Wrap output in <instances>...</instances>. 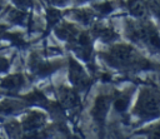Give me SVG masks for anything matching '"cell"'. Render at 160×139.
Wrapping results in <instances>:
<instances>
[{
  "instance_id": "6da1fadb",
  "label": "cell",
  "mask_w": 160,
  "mask_h": 139,
  "mask_svg": "<svg viewBox=\"0 0 160 139\" xmlns=\"http://www.w3.org/2000/svg\"><path fill=\"white\" fill-rule=\"evenodd\" d=\"M135 110L142 119L154 118L159 115V100L150 90H144L139 96Z\"/></svg>"
},
{
  "instance_id": "7a4b0ae2",
  "label": "cell",
  "mask_w": 160,
  "mask_h": 139,
  "mask_svg": "<svg viewBox=\"0 0 160 139\" xmlns=\"http://www.w3.org/2000/svg\"><path fill=\"white\" fill-rule=\"evenodd\" d=\"M134 50L128 45H115L110 50V56L106 58L112 65H129L134 61Z\"/></svg>"
},
{
  "instance_id": "3957f363",
  "label": "cell",
  "mask_w": 160,
  "mask_h": 139,
  "mask_svg": "<svg viewBox=\"0 0 160 139\" xmlns=\"http://www.w3.org/2000/svg\"><path fill=\"white\" fill-rule=\"evenodd\" d=\"M69 64H70L69 75H70V79L72 81V84L79 89H86L90 84V80H89L85 70L74 59H70Z\"/></svg>"
},
{
  "instance_id": "277c9868",
  "label": "cell",
  "mask_w": 160,
  "mask_h": 139,
  "mask_svg": "<svg viewBox=\"0 0 160 139\" xmlns=\"http://www.w3.org/2000/svg\"><path fill=\"white\" fill-rule=\"evenodd\" d=\"M109 106H110V98L108 95H100L96 98L95 100V104H94V108H92V115L94 118L102 123L106 114H108V110H109Z\"/></svg>"
},
{
  "instance_id": "5b68a950",
  "label": "cell",
  "mask_w": 160,
  "mask_h": 139,
  "mask_svg": "<svg viewBox=\"0 0 160 139\" xmlns=\"http://www.w3.org/2000/svg\"><path fill=\"white\" fill-rule=\"evenodd\" d=\"M60 100L66 108H75L79 105V98L76 93L69 88H64L60 90Z\"/></svg>"
},
{
  "instance_id": "8992f818",
  "label": "cell",
  "mask_w": 160,
  "mask_h": 139,
  "mask_svg": "<svg viewBox=\"0 0 160 139\" xmlns=\"http://www.w3.org/2000/svg\"><path fill=\"white\" fill-rule=\"evenodd\" d=\"M44 115L40 114V113H31L30 115H28L25 119H24V128L26 130H36L39 129L42 124H44Z\"/></svg>"
},
{
  "instance_id": "52a82bcc",
  "label": "cell",
  "mask_w": 160,
  "mask_h": 139,
  "mask_svg": "<svg viewBox=\"0 0 160 139\" xmlns=\"http://www.w3.org/2000/svg\"><path fill=\"white\" fill-rule=\"evenodd\" d=\"M22 84H24V78L19 74H15V75H10L2 80L1 88L6 89V90H18L22 86Z\"/></svg>"
},
{
  "instance_id": "ba28073f",
  "label": "cell",
  "mask_w": 160,
  "mask_h": 139,
  "mask_svg": "<svg viewBox=\"0 0 160 139\" xmlns=\"http://www.w3.org/2000/svg\"><path fill=\"white\" fill-rule=\"evenodd\" d=\"M74 16L79 21H81L84 24H90L92 21V19H94V13L91 10H89V9H80V10H75L74 11Z\"/></svg>"
},
{
  "instance_id": "9c48e42d",
  "label": "cell",
  "mask_w": 160,
  "mask_h": 139,
  "mask_svg": "<svg viewBox=\"0 0 160 139\" xmlns=\"http://www.w3.org/2000/svg\"><path fill=\"white\" fill-rule=\"evenodd\" d=\"M94 33H95L96 36H99L104 41H111V40L118 38L116 33L111 29H108V28H98V29L94 30Z\"/></svg>"
},
{
  "instance_id": "30bf717a",
  "label": "cell",
  "mask_w": 160,
  "mask_h": 139,
  "mask_svg": "<svg viewBox=\"0 0 160 139\" xmlns=\"http://www.w3.org/2000/svg\"><path fill=\"white\" fill-rule=\"evenodd\" d=\"M128 8L130 10V13L135 16H144L145 15V8L144 4L140 0H129L128 3Z\"/></svg>"
},
{
  "instance_id": "8fae6325",
  "label": "cell",
  "mask_w": 160,
  "mask_h": 139,
  "mask_svg": "<svg viewBox=\"0 0 160 139\" xmlns=\"http://www.w3.org/2000/svg\"><path fill=\"white\" fill-rule=\"evenodd\" d=\"M128 105H129V95L128 94L120 95L115 100V103H114V106H115V109L118 111H125L126 108H128Z\"/></svg>"
},
{
  "instance_id": "7c38bea8",
  "label": "cell",
  "mask_w": 160,
  "mask_h": 139,
  "mask_svg": "<svg viewBox=\"0 0 160 139\" xmlns=\"http://www.w3.org/2000/svg\"><path fill=\"white\" fill-rule=\"evenodd\" d=\"M61 18V13L56 9H49L48 10V24H49V28L52 26L55 23H58Z\"/></svg>"
},
{
  "instance_id": "4fadbf2b",
  "label": "cell",
  "mask_w": 160,
  "mask_h": 139,
  "mask_svg": "<svg viewBox=\"0 0 160 139\" xmlns=\"http://www.w3.org/2000/svg\"><path fill=\"white\" fill-rule=\"evenodd\" d=\"M95 9H98V11H100L101 14H108L110 11H112V5L106 1V3H101L99 5H95Z\"/></svg>"
},
{
  "instance_id": "5bb4252c",
  "label": "cell",
  "mask_w": 160,
  "mask_h": 139,
  "mask_svg": "<svg viewBox=\"0 0 160 139\" xmlns=\"http://www.w3.org/2000/svg\"><path fill=\"white\" fill-rule=\"evenodd\" d=\"M150 8L154 11V14L160 18V0H150Z\"/></svg>"
},
{
  "instance_id": "9a60e30c",
  "label": "cell",
  "mask_w": 160,
  "mask_h": 139,
  "mask_svg": "<svg viewBox=\"0 0 160 139\" xmlns=\"http://www.w3.org/2000/svg\"><path fill=\"white\" fill-rule=\"evenodd\" d=\"M149 139H160V123L155 125L150 133H149Z\"/></svg>"
},
{
  "instance_id": "2e32d148",
  "label": "cell",
  "mask_w": 160,
  "mask_h": 139,
  "mask_svg": "<svg viewBox=\"0 0 160 139\" xmlns=\"http://www.w3.org/2000/svg\"><path fill=\"white\" fill-rule=\"evenodd\" d=\"M14 3L18 5V6H20V8H28V6H30V0H14Z\"/></svg>"
},
{
  "instance_id": "e0dca14e",
  "label": "cell",
  "mask_w": 160,
  "mask_h": 139,
  "mask_svg": "<svg viewBox=\"0 0 160 139\" xmlns=\"http://www.w3.org/2000/svg\"><path fill=\"white\" fill-rule=\"evenodd\" d=\"M9 68V61L5 59V58H1L0 56V71H4Z\"/></svg>"
},
{
  "instance_id": "ac0fdd59",
  "label": "cell",
  "mask_w": 160,
  "mask_h": 139,
  "mask_svg": "<svg viewBox=\"0 0 160 139\" xmlns=\"http://www.w3.org/2000/svg\"><path fill=\"white\" fill-rule=\"evenodd\" d=\"M50 3H52V4H62V3H65L66 0H49Z\"/></svg>"
},
{
  "instance_id": "d6986e66",
  "label": "cell",
  "mask_w": 160,
  "mask_h": 139,
  "mask_svg": "<svg viewBox=\"0 0 160 139\" xmlns=\"http://www.w3.org/2000/svg\"><path fill=\"white\" fill-rule=\"evenodd\" d=\"M79 1H86V0H79Z\"/></svg>"
}]
</instances>
